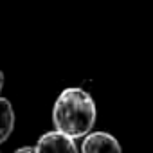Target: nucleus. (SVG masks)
<instances>
[{"instance_id":"nucleus-1","label":"nucleus","mask_w":153,"mask_h":153,"mask_svg":"<svg viewBox=\"0 0 153 153\" xmlns=\"http://www.w3.org/2000/svg\"><path fill=\"white\" fill-rule=\"evenodd\" d=\"M97 119V108L92 96L79 88L70 87L65 88L52 108V124L58 131L72 137L81 139L92 131Z\"/></svg>"},{"instance_id":"nucleus-2","label":"nucleus","mask_w":153,"mask_h":153,"mask_svg":"<svg viewBox=\"0 0 153 153\" xmlns=\"http://www.w3.org/2000/svg\"><path fill=\"white\" fill-rule=\"evenodd\" d=\"M34 148L38 153H78V146H76L74 139L58 130L43 133L36 140Z\"/></svg>"},{"instance_id":"nucleus-3","label":"nucleus","mask_w":153,"mask_h":153,"mask_svg":"<svg viewBox=\"0 0 153 153\" xmlns=\"http://www.w3.org/2000/svg\"><path fill=\"white\" fill-rule=\"evenodd\" d=\"M81 153H123V146L108 131H90L83 137Z\"/></svg>"},{"instance_id":"nucleus-4","label":"nucleus","mask_w":153,"mask_h":153,"mask_svg":"<svg viewBox=\"0 0 153 153\" xmlns=\"http://www.w3.org/2000/svg\"><path fill=\"white\" fill-rule=\"evenodd\" d=\"M15 130V108L9 99L0 97V144L6 142Z\"/></svg>"},{"instance_id":"nucleus-5","label":"nucleus","mask_w":153,"mask_h":153,"mask_svg":"<svg viewBox=\"0 0 153 153\" xmlns=\"http://www.w3.org/2000/svg\"><path fill=\"white\" fill-rule=\"evenodd\" d=\"M13 153H38V151H36V148H34V146H22V148L15 149Z\"/></svg>"},{"instance_id":"nucleus-6","label":"nucleus","mask_w":153,"mask_h":153,"mask_svg":"<svg viewBox=\"0 0 153 153\" xmlns=\"http://www.w3.org/2000/svg\"><path fill=\"white\" fill-rule=\"evenodd\" d=\"M4 81H6V78H4V72L0 70V92H2V88H4Z\"/></svg>"}]
</instances>
